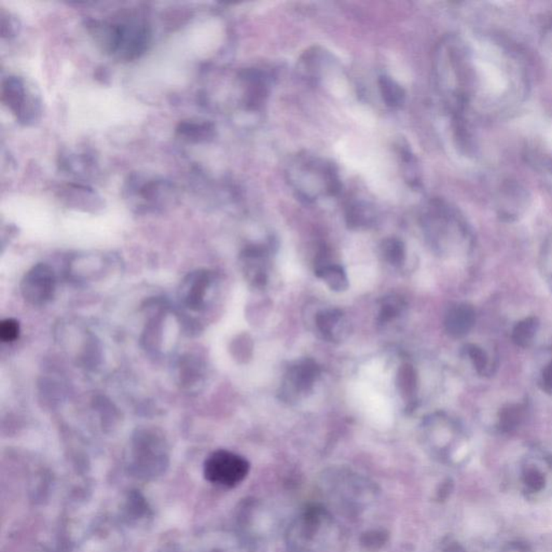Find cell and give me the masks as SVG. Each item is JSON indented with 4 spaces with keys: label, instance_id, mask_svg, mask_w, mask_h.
Returning <instances> with one entry per match:
<instances>
[{
    "label": "cell",
    "instance_id": "obj_1",
    "mask_svg": "<svg viewBox=\"0 0 552 552\" xmlns=\"http://www.w3.org/2000/svg\"><path fill=\"white\" fill-rule=\"evenodd\" d=\"M170 455L162 435L156 431L143 429L133 437L129 455L128 468L131 476L150 481L166 473Z\"/></svg>",
    "mask_w": 552,
    "mask_h": 552
},
{
    "label": "cell",
    "instance_id": "obj_2",
    "mask_svg": "<svg viewBox=\"0 0 552 552\" xmlns=\"http://www.w3.org/2000/svg\"><path fill=\"white\" fill-rule=\"evenodd\" d=\"M3 102L20 124L32 126L39 120L41 102L21 77L10 76L3 82Z\"/></svg>",
    "mask_w": 552,
    "mask_h": 552
},
{
    "label": "cell",
    "instance_id": "obj_3",
    "mask_svg": "<svg viewBox=\"0 0 552 552\" xmlns=\"http://www.w3.org/2000/svg\"><path fill=\"white\" fill-rule=\"evenodd\" d=\"M249 464L237 453L217 450L205 459L203 473L209 482L223 487H233L247 478Z\"/></svg>",
    "mask_w": 552,
    "mask_h": 552
},
{
    "label": "cell",
    "instance_id": "obj_4",
    "mask_svg": "<svg viewBox=\"0 0 552 552\" xmlns=\"http://www.w3.org/2000/svg\"><path fill=\"white\" fill-rule=\"evenodd\" d=\"M128 200L143 209H160L177 200L174 185L163 179H143L132 176L128 183Z\"/></svg>",
    "mask_w": 552,
    "mask_h": 552
},
{
    "label": "cell",
    "instance_id": "obj_5",
    "mask_svg": "<svg viewBox=\"0 0 552 552\" xmlns=\"http://www.w3.org/2000/svg\"><path fill=\"white\" fill-rule=\"evenodd\" d=\"M320 374V367L310 358H303L290 364L282 383V400L296 402L306 396L313 390Z\"/></svg>",
    "mask_w": 552,
    "mask_h": 552
},
{
    "label": "cell",
    "instance_id": "obj_6",
    "mask_svg": "<svg viewBox=\"0 0 552 552\" xmlns=\"http://www.w3.org/2000/svg\"><path fill=\"white\" fill-rule=\"evenodd\" d=\"M55 274L51 267L39 263L26 272L21 282L24 299L33 305H44L53 298L55 291Z\"/></svg>",
    "mask_w": 552,
    "mask_h": 552
},
{
    "label": "cell",
    "instance_id": "obj_7",
    "mask_svg": "<svg viewBox=\"0 0 552 552\" xmlns=\"http://www.w3.org/2000/svg\"><path fill=\"white\" fill-rule=\"evenodd\" d=\"M530 193L517 179H505L494 195L495 209L501 218L513 221L529 206Z\"/></svg>",
    "mask_w": 552,
    "mask_h": 552
},
{
    "label": "cell",
    "instance_id": "obj_8",
    "mask_svg": "<svg viewBox=\"0 0 552 552\" xmlns=\"http://www.w3.org/2000/svg\"><path fill=\"white\" fill-rule=\"evenodd\" d=\"M211 274L209 271H195L189 274L181 283L180 299L189 309L200 311L204 308L205 297L211 287Z\"/></svg>",
    "mask_w": 552,
    "mask_h": 552
},
{
    "label": "cell",
    "instance_id": "obj_9",
    "mask_svg": "<svg viewBox=\"0 0 552 552\" xmlns=\"http://www.w3.org/2000/svg\"><path fill=\"white\" fill-rule=\"evenodd\" d=\"M316 326L328 341L339 342L350 334V324L339 309H327L316 315Z\"/></svg>",
    "mask_w": 552,
    "mask_h": 552
},
{
    "label": "cell",
    "instance_id": "obj_10",
    "mask_svg": "<svg viewBox=\"0 0 552 552\" xmlns=\"http://www.w3.org/2000/svg\"><path fill=\"white\" fill-rule=\"evenodd\" d=\"M476 324V311L468 303H459L450 308L445 316V329L449 336L459 339L467 336Z\"/></svg>",
    "mask_w": 552,
    "mask_h": 552
},
{
    "label": "cell",
    "instance_id": "obj_11",
    "mask_svg": "<svg viewBox=\"0 0 552 552\" xmlns=\"http://www.w3.org/2000/svg\"><path fill=\"white\" fill-rule=\"evenodd\" d=\"M60 200L72 206L84 207V209H98L102 206V197L92 188L77 183H70L60 190Z\"/></svg>",
    "mask_w": 552,
    "mask_h": 552
},
{
    "label": "cell",
    "instance_id": "obj_12",
    "mask_svg": "<svg viewBox=\"0 0 552 552\" xmlns=\"http://www.w3.org/2000/svg\"><path fill=\"white\" fill-rule=\"evenodd\" d=\"M177 135L187 142H209L215 136V128L206 121H183L177 126Z\"/></svg>",
    "mask_w": 552,
    "mask_h": 552
},
{
    "label": "cell",
    "instance_id": "obj_13",
    "mask_svg": "<svg viewBox=\"0 0 552 552\" xmlns=\"http://www.w3.org/2000/svg\"><path fill=\"white\" fill-rule=\"evenodd\" d=\"M124 515L130 523H140L151 517V508L144 495L133 489L129 493L124 506Z\"/></svg>",
    "mask_w": 552,
    "mask_h": 552
},
{
    "label": "cell",
    "instance_id": "obj_14",
    "mask_svg": "<svg viewBox=\"0 0 552 552\" xmlns=\"http://www.w3.org/2000/svg\"><path fill=\"white\" fill-rule=\"evenodd\" d=\"M315 273L334 291H346L350 286L343 268L336 263H322L316 268Z\"/></svg>",
    "mask_w": 552,
    "mask_h": 552
},
{
    "label": "cell",
    "instance_id": "obj_15",
    "mask_svg": "<svg viewBox=\"0 0 552 552\" xmlns=\"http://www.w3.org/2000/svg\"><path fill=\"white\" fill-rule=\"evenodd\" d=\"M397 386L400 395L407 402L416 400L418 390V376L411 364H402L397 374Z\"/></svg>",
    "mask_w": 552,
    "mask_h": 552
},
{
    "label": "cell",
    "instance_id": "obj_16",
    "mask_svg": "<svg viewBox=\"0 0 552 552\" xmlns=\"http://www.w3.org/2000/svg\"><path fill=\"white\" fill-rule=\"evenodd\" d=\"M539 322L536 317H527L520 320L513 329V343L519 348H527L534 341L536 334L539 331Z\"/></svg>",
    "mask_w": 552,
    "mask_h": 552
},
{
    "label": "cell",
    "instance_id": "obj_17",
    "mask_svg": "<svg viewBox=\"0 0 552 552\" xmlns=\"http://www.w3.org/2000/svg\"><path fill=\"white\" fill-rule=\"evenodd\" d=\"M525 416V405L515 404L504 407L499 412V428L505 433L513 432L523 422Z\"/></svg>",
    "mask_w": 552,
    "mask_h": 552
},
{
    "label": "cell",
    "instance_id": "obj_18",
    "mask_svg": "<svg viewBox=\"0 0 552 552\" xmlns=\"http://www.w3.org/2000/svg\"><path fill=\"white\" fill-rule=\"evenodd\" d=\"M382 255L393 267H400L404 265L406 251H405L404 244L402 241L397 239H388L383 242Z\"/></svg>",
    "mask_w": 552,
    "mask_h": 552
},
{
    "label": "cell",
    "instance_id": "obj_19",
    "mask_svg": "<svg viewBox=\"0 0 552 552\" xmlns=\"http://www.w3.org/2000/svg\"><path fill=\"white\" fill-rule=\"evenodd\" d=\"M245 257H247V263H263L265 255H263V249H253L247 251ZM249 273L251 282L258 287H263L267 283V274H265V268L261 265L249 268Z\"/></svg>",
    "mask_w": 552,
    "mask_h": 552
},
{
    "label": "cell",
    "instance_id": "obj_20",
    "mask_svg": "<svg viewBox=\"0 0 552 552\" xmlns=\"http://www.w3.org/2000/svg\"><path fill=\"white\" fill-rule=\"evenodd\" d=\"M404 301L400 298L388 297L383 299L378 315L379 324H388L402 314Z\"/></svg>",
    "mask_w": 552,
    "mask_h": 552
},
{
    "label": "cell",
    "instance_id": "obj_21",
    "mask_svg": "<svg viewBox=\"0 0 552 552\" xmlns=\"http://www.w3.org/2000/svg\"><path fill=\"white\" fill-rule=\"evenodd\" d=\"M381 93L383 100L388 106H400L404 102L405 93L400 84L390 78H382L380 82Z\"/></svg>",
    "mask_w": 552,
    "mask_h": 552
},
{
    "label": "cell",
    "instance_id": "obj_22",
    "mask_svg": "<svg viewBox=\"0 0 552 552\" xmlns=\"http://www.w3.org/2000/svg\"><path fill=\"white\" fill-rule=\"evenodd\" d=\"M21 327L14 318H6L0 323V340L4 343H11L19 339Z\"/></svg>",
    "mask_w": 552,
    "mask_h": 552
},
{
    "label": "cell",
    "instance_id": "obj_23",
    "mask_svg": "<svg viewBox=\"0 0 552 552\" xmlns=\"http://www.w3.org/2000/svg\"><path fill=\"white\" fill-rule=\"evenodd\" d=\"M467 354H468L469 358H471V362H473L476 372H478L479 374H485L487 368V364H489V360H487V356L485 350L479 348L478 346L471 344V346H467Z\"/></svg>",
    "mask_w": 552,
    "mask_h": 552
},
{
    "label": "cell",
    "instance_id": "obj_24",
    "mask_svg": "<svg viewBox=\"0 0 552 552\" xmlns=\"http://www.w3.org/2000/svg\"><path fill=\"white\" fill-rule=\"evenodd\" d=\"M19 22L11 14L1 13V35L4 38H12L19 32Z\"/></svg>",
    "mask_w": 552,
    "mask_h": 552
},
{
    "label": "cell",
    "instance_id": "obj_25",
    "mask_svg": "<svg viewBox=\"0 0 552 552\" xmlns=\"http://www.w3.org/2000/svg\"><path fill=\"white\" fill-rule=\"evenodd\" d=\"M525 483H527L530 489H532L534 492H537V491H541L545 487V478H544L543 473L533 469V471H530L527 473Z\"/></svg>",
    "mask_w": 552,
    "mask_h": 552
},
{
    "label": "cell",
    "instance_id": "obj_26",
    "mask_svg": "<svg viewBox=\"0 0 552 552\" xmlns=\"http://www.w3.org/2000/svg\"><path fill=\"white\" fill-rule=\"evenodd\" d=\"M543 49L547 56L548 62L551 64L552 67V22L548 23L544 29Z\"/></svg>",
    "mask_w": 552,
    "mask_h": 552
},
{
    "label": "cell",
    "instance_id": "obj_27",
    "mask_svg": "<svg viewBox=\"0 0 552 552\" xmlns=\"http://www.w3.org/2000/svg\"><path fill=\"white\" fill-rule=\"evenodd\" d=\"M541 388L548 394H552V360L546 366L541 374Z\"/></svg>",
    "mask_w": 552,
    "mask_h": 552
},
{
    "label": "cell",
    "instance_id": "obj_28",
    "mask_svg": "<svg viewBox=\"0 0 552 552\" xmlns=\"http://www.w3.org/2000/svg\"><path fill=\"white\" fill-rule=\"evenodd\" d=\"M451 489H452V483L448 481V482L443 485L442 489H441L442 492H440L441 497H442V499H446V497L450 494Z\"/></svg>",
    "mask_w": 552,
    "mask_h": 552
},
{
    "label": "cell",
    "instance_id": "obj_29",
    "mask_svg": "<svg viewBox=\"0 0 552 552\" xmlns=\"http://www.w3.org/2000/svg\"><path fill=\"white\" fill-rule=\"evenodd\" d=\"M449 552H463V551L462 549H461V548L457 547V546H454V547H452L451 548L450 550H449Z\"/></svg>",
    "mask_w": 552,
    "mask_h": 552
},
{
    "label": "cell",
    "instance_id": "obj_30",
    "mask_svg": "<svg viewBox=\"0 0 552 552\" xmlns=\"http://www.w3.org/2000/svg\"><path fill=\"white\" fill-rule=\"evenodd\" d=\"M213 552H221V551H217V550H215V551H213Z\"/></svg>",
    "mask_w": 552,
    "mask_h": 552
}]
</instances>
